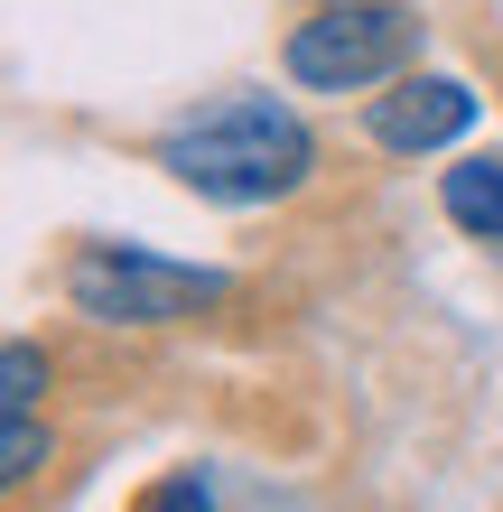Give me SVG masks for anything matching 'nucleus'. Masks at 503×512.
<instances>
[{"label": "nucleus", "instance_id": "1", "mask_svg": "<svg viewBox=\"0 0 503 512\" xmlns=\"http://www.w3.org/2000/svg\"><path fill=\"white\" fill-rule=\"evenodd\" d=\"M159 168L177 187H196L205 205H280L308 187L317 168V140L289 103L271 94H233L215 112H196V122H177L159 140Z\"/></svg>", "mask_w": 503, "mask_h": 512}, {"label": "nucleus", "instance_id": "2", "mask_svg": "<svg viewBox=\"0 0 503 512\" xmlns=\"http://www.w3.org/2000/svg\"><path fill=\"white\" fill-rule=\"evenodd\" d=\"M66 298H75V317H94V326H177V317L224 308L233 280L205 270V261L140 252V243H94V252L66 261Z\"/></svg>", "mask_w": 503, "mask_h": 512}, {"label": "nucleus", "instance_id": "3", "mask_svg": "<svg viewBox=\"0 0 503 512\" xmlns=\"http://www.w3.org/2000/svg\"><path fill=\"white\" fill-rule=\"evenodd\" d=\"M410 56H420V10H401V0H317V19L289 28V84H308V94L401 84Z\"/></svg>", "mask_w": 503, "mask_h": 512}, {"label": "nucleus", "instance_id": "4", "mask_svg": "<svg viewBox=\"0 0 503 512\" xmlns=\"http://www.w3.org/2000/svg\"><path fill=\"white\" fill-rule=\"evenodd\" d=\"M476 131V94H466L457 75H401L392 94H373V140L401 149V159H420V149H448Z\"/></svg>", "mask_w": 503, "mask_h": 512}, {"label": "nucleus", "instance_id": "5", "mask_svg": "<svg viewBox=\"0 0 503 512\" xmlns=\"http://www.w3.org/2000/svg\"><path fill=\"white\" fill-rule=\"evenodd\" d=\"M438 205H448L457 233H476V243H503V159H466L438 177Z\"/></svg>", "mask_w": 503, "mask_h": 512}, {"label": "nucleus", "instance_id": "6", "mask_svg": "<svg viewBox=\"0 0 503 512\" xmlns=\"http://www.w3.org/2000/svg\"><path fill=\"white\" fill-rule=\"evenodd\" d=\"M47 466H56V429H38V410H10V429H0V485H28Z\"/></svg>", "mask_w": 503, "mask_h": 512}, {"label": "nucleus", "instance_id": "7", "mask_svg": "<svg viewBox=\"0 0 503 512\" xmlns=\"http://www.w3.org/2000/svg\"><path fill=\"white\" fill-rule=\"evenodd\" d=\"M38 391H47V354L28 345V336H10V354H0V401H10V410H38Z\"/></svg>", "mask_w": 503, "mask_h": 512}, {"label": "nucleus", "instance_id": "8", "mask_svg": "<svg viewBox=\"0 0 503 512\" xmlns=\"http://www.w3.org/2000/svg\"><path fill=\"white\" fill-rule=\"evenodd\" d=\"M140 512H215V494H205L196 475H159V485L140 494Z\"/></svg>", "mask_w": 503, "mask_h": 512}]
</instances>
